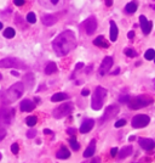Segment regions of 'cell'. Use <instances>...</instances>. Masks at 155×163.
I'll return each instance as SVG.
<instances>
[{
  "mask_svg": "<svg viewBox=\"0 0 155 163\" xmlns=\"http://www.w3.org/2000/svg\"><path fill=\"white\" fill-rule=\"evenodd\" d=\"M75 45H76V39H75V35L72 30L62 32V33L52 42L53 51L60 57L68 55V54L75 48Z\"/></svg>",
  "mask_w": 155,
  "mask_h": 163,
  "instance_id": "6da1fadb",
  "label": "cell"
},
{
  "mask_svg": "<svg viewBox=\"0 0 155 163\" xmlns=\"http://www.w3.org/2000/svg\"><path fill=\"white\" fill-rule=\"evenodd\" d=\"M23 91H24V84L21 83V82H17V83H15L12 87L7 89V91L5 93L4 101L6 103H12L13 101L18 100V99L22 96Z\"/></svg>",
  "mask_w": 155,
  "mask_h": 163,
  "instance_id": "7a4b0ae2",
  "label": "cell"
},
{
  "mask_svg": "<svg viewBox=\"0 0 155 163\" xmlns=\"http://www.w3.org/2000/svg\"><path fill=\"white\" fill-rule=\"evenodd\" d=\"M153 102H154L153 97L148 96V95H141V96H137L135 99H130V101L127 103H129V107L131 110H139V108L152 105Z\"/></svg>",
  "mask_w": 155,
  "mask_h": 163,
  "instance_id": "3957f363",
  "label": "cell"
},
{
  "mask_svg": "<svg viewBox=\"0 0 155 163\" xmlns=\"http://www.w3.org/2000/svg\"><path fill=\"white\" fill-rule=\"evenodd\" d=\"M107 96V89H104L102 87H97L95 90V93L92 95V100H91V107L93 110L98 111L102 108V105L104 102V99Z\"/></svg>",
  "mask_w": 155,
  "mask_h": 163,
  "instance_id": "277c9868",
  "label": "cell"
},
{
  "mask_svg": "<svg viewBox=\"0 0 155 163\" xmlns=\"http://www.w3.org/2000/svg\"><path fill=\"white\" fill-rule=\"evenodd\" d=\"M0 68H18V70H24L27 68L26 63L23 61L18 60L13 57H6L0 60Z\"/></svg>",
  "mask_w": 155,
  "mask_h": 163,
  "instance_id": "5b68a950",
  "label": "cell"
},
{
  "mask_svg": "<svg viewBox=\"0 0 155 163\" xmlns=\"http://www.w3.org/2000/svg\"><path fill=\"white\" fill-rule=\"evenodd\" d=\"M15 117V108L3 107L0 110V125H10Z\"/></svg>",
  "mask_w": 155,
  "mask_h": 163,
  "instance_id": "8992f818",
  "label": "cell"
},
{
  "mask_svg": "<svg viewBox=\"0 0 155 163\" xmlns=\"http://www.w3.org/2000/svg\"><path fill=\"white\" fill-rule=\"evenodd\" d=\"M73 111V103L68 102V103H62L60 107H57L56 110H53V117L57 119L63 118V117L69 116Z\"/></svg>",
  "mask_w": 155,
  "mask_h": 163,
  "instance_id": "52a82bcc",
  "label": "cell"
},
{
  "mask_svg": "<svg viewBox=\"0 0 155 163\" xmlns=\"http://www.w3.org/2000/svg\"><path fill=\"white\" fill-rule=\"evenodd\" d=\"M118 113H119V106L118 105H112V106H108L104 111V115L101 118V124H103L104 122L107 121H110L112 118H114Z\"/></svg>",
  "mask_w": 155,
  "mask_h": 163,
  "instance_id": "ba28073f",
  "label": "cell"
},
{
  "mask_svg": "<svg viewBox=\"0 0 155 163\" xmlns=\"http://www.w3.org/2000/svg\"><path fill=\"white\" fill-rule=\"evenodd\" d=\"M150 122V118L147 115H138L135 116L133 119H132V127L133 128H144L147 127Z\"/></svg>",
  "mask_w": 155,
  "mask_h": 163,
  "instance_id": "9c48e42d",
  "label": "cell"
},
{
  "mask_svg": "<svg viewBox=\"0 0 155 163\" xmlns=\"http://www.w3.org/2000/svg\"><path fill=\"white\" fill-rule=\"evenodd\" d=\"M83 26H84L87 35H92L96 32V29H97V20H96L95 16H90L83 23Z\"/></svg>",
  "mask_w": 155,
  "mask_h": 163,
  "instance_id": "30bf717a",
  "label": "cell"
},
{
  "mask_svg": "<svg viewBox=\"0 0 155 163\" xmlns=\"http://www.w3.org/2000/svg\"><path fill=\"white\" fill-rule=\"evenodd\" d=\"M112 66H113V58L109 57V56L104 57V60H103L102 65H101V68H99V74H101V76H104L109 70H110Z\"/></svg>",
  "mask_w": 155,
  "mask_h": 163,
  "instance_id": "8fae6325",
  "label": "cell"
},
{
  "mask_svg": "<svg viewBox=\"0 0 155 163\" xmlns=\"http://www.w3.org/2000/svg\"><path fill=\"white\" fill-rule=\"evenodd\" d=\"M138 142L141 145V147L144 148L145 151H152L153 148L155 147V142H154V140L152 139H147V138H141L138 140Z\"/></svg>",
  "mask_w": 155,
  "mask_h": 163,
  "instance_id": "7c38bea8",
  "label": "cell"
},
{
  "mask_svg": "<svg viewBox=\"0 0 155 163\" xmlns=\"http://www.w3.org/2000/svg\"><path fill=\"white\" fill-rule=\"evenodd\" d=\"M139 22H141V27H142V30L144 34H149L150 30H152V26L153 23L152 22H148L147 19H145V16H139Z\"/></svg>",
  "mask_w": 155,
  "mask_h": 163,
  "instance_id": "4fadbf2b",
  "label": "cell"
},
{
  "mask_svg": "<svg viewBox=\"0 0 155 163\" xmlns=\"http://www.w3.org/2000/svg\"><path fill=\"white\" fill-rule=\"evenodd\" d=\"M93 125H95V121L93 119H85L83 122V124H81L80 127V133H83V134H86V133H89L91 129L93 128Z\"/></svg>",
  "mask_w": 155,
  "mask_h": 163,
  "instance_id": "5bb4252c",
  "label": "cell"
},
{
  "mask_svg": "<svg viewBox=\"0 0 155 163\" xmlns=\"http://www.w3.org/2000/svg\"><path fill=\"white\" fill-rule=\"evenodd\" d=\"M34 107H35L34 102H32L28 99H26V100L21 102V111H23V112H32L34 110Z\"/></svg>",
  "mask_w": 155,
  "mask_h": 163,
  "instance_id": "9a60e30c",
  "label": "cell"
},
{
  "mask_svg": "<svg viewBox=\"0 0 155 163\" xmlns=\"http://www.w3.org/2000/svg\"><path fill=\"white\" fill-rule=\"evenodd\" d=\"M118 34H119V29L115 25L114 21H110V30H109V38H110L112 42H115L118 39Z\"/></svg>",
  "mask_w": 155,
  "mask_h": 163,
  "instance_id": "2e32d148",
  "label": "cell"
},
{
  "mask_svg": "<svg viewBox=\"0 0 155 163\" xmlns=\"http://www.w3.org/2000/svg\"><path fill=\"white\" fill-rule=\"evenodd\" d=\"M41 20H43V23L45 26H53L58 21L57 17L53 16V15H44Z\"/></svg>",
  "mask_w": 155,
  "mask_h": 163,
  "instance_id": "e0dca14e",
  "label": "cell"
},
{
  "mask_svg": "<svg viewBox=\"0 0 155 163\" xmlns=\"http://www.w3.org/2000/svg\"><path fill=\"white\" fill-rule=\"evenodd\" d=\"M62 0H39V3L41 4L44 7H47V9H52L55 6H57Z\"/></svg>",
  "mask_w": 155,
  "mask_h": 163,
  "instance_id": "ac0fdd59",
  "label": "cell"
},
{
  "mask_svg": "<svg viewBox=\"0 0 155 163\" xmlns=\"http://www.w3.org/2000/svg\"><path fill=\"white\" fill-rule=\"evenodd\" d=\"M95 151H96V141H95V140H92V141L90 142V145L87 146V148L85 150L84 156H85L86 158L92 157V156H93V153H95Z\"/></svg>",
  "mask_w": 155,
  "mask_h": 163,
  "instance_id": "d6986e66",
  "label": "cell"
},
{
  "mask_svg": "<svg viewBox=\"0 0 155 163\" xmlns=\"http://www.w3.org/2000/svg\"><path fill=\"white\" fill-rule=\"evenodd\" d=\"M56 156H57V158H60V160H67V158L70 157V152L68 151V148L62 147V148H60V150L57 151Z\"/></svg>",
  "mask_w": 155,
  "mask_h": 163,
  "instance_id": "ffe728a7",
  "label": "cell"
},
{
  "mask_svg": "<svg viewBox=\"0 0 155 163\" xmlns=\"http://www.w3.org/2000/svg\"><path fill=\"white\" fill-rule=\"evenodd\" d=\"M23 83H24V85L28 89H32V88H33V84H34V76L32 73L26 74L24 78H23Z\"/></svg>",
  "mask_w": 155,
  "mask_h": 163,
  "instance_id": "44dd1931",
  "label": "cell"
},
{
  "mask_svg": "<svg viewBox=\"0 0 155 163\" xmlns=\"http://www.w3.org/2000/svg\"><path fill=\"white\" fill-rule=\"evenodd\" d=\"M132 151H133L132 146H125L124 148H121V151H120V153H119L120 160H124V158L131 156V155H132Z\"/></svg>",
  "mask_w": 155,
  "mask_h": 163,
  "instance_id": "7402d4cb",
  "label": "cell"
},
{
  "mask_svg": "<svg viewBox=\"0 0 155 163\" xmlns=\"http://www.w3.org/2000/svg\"><path fill=\"white\" fill-rule=\"evenodd\" d=\"M93 44L96 45V46H98V48H103V49H107V48H109V44L104 40V38L102 37V35H99V37H97L95 39V42H93Z\"/></svg>",
  "mask_w": 155,
  "mask_h": 163,
  "instance_id": "603a6c76",
  "label": "cell"
},
{
  "mask_svg": "<svg viewBox=\"0 0 155 163\" xmlns=\"http://www.w3.org/2000/svg\"><path fill=\"white\" fill-rule=\"evenodd\" d=\"M68 99V95L64 93H57V94H53V96L51 97V101L52 102H60Z\"/></svg>",
  "mask_w": 155,
  "mask_h": 163,
  "instance_id": "cb8c5ba5",
  "label": "cell"
},
{
  "mask_svg": "<svg viewBox=\"0 0 155 163\" xmlns=\"http://www.w3.org/2000/svg\"><path fill=\"white\" fill-rule=\"evenodd\" d=\"M57 71V66H56V63L55 62H50L46 65V68H45V73L46 74H52L55 73V72Z\"/></svg>",
  "mask_w": 155,
  "mask_h": 163,
  "instance_id": "d4e9b609",
  "label": "cell"
},
{
  "mask_svg": "<svg viewBox=\"0 0 155 163\" xmlns=\"http://www.w3.org/2000/svg\"><path fill=\"white\" fill-rule=\"evenodd\" d=\"M125 10H126V12H129V13H133V12H136V10H137V4L133 3V1L129 3V4L126 5Z\"/></svg>",
  "mask_w": 155,
  "mask_h": 163,
  "instance_id": "484cf974",
  "label": "cell"
},
{
  "mask_svg": "<svg viewBox=\"0 0 155 163\" xmlns=\"http://www.w3.org/2000/svg\"><path fill=\"white\" fill-rule=\"evenodd\" d=\"M4 37L7 38V39H11L15 37V29L11 28V27H9V28H6L5 30H4Z\"/></svg>",
  "mask_w": 155,
  "mask_h": 163,
  "instance_id": "4316f807",
  "label": "cell"
},
{
  "mask_svg": "<svg viewBox=\"0 0 155 163\" xmlns=\"http://www.w3.org/2000/svg\"><path fill=\"white\" fill-rule=\"evenodd\" d=\"M36 122H38V118H36L35 116H29V117H27L26 118V123L29 127H34L36 124Z\"/></svg>",
  "mask_w": 155,
  "mask_h": 163,
  "instance_id": "83f0119b",
  "label": "cell"
},
{
  "mask_svg": "<svg viewBox=\"0 0 155 163\" xmlns=\"http://www.w3.org/2000/svg\"><path fill=\"white\" fill-rule=\"evenodd\" d=\"M144 57L147 58V60H154L155 58V50L154 49H148L144 54Z\"/></svg>",
  "mask_w": 155,
  "mask_h": 163,
  "instance_id": "f1b7e54d",
  "label": "cell"
},
{
  "mask_svg": "<svg viewBox=\"0 0 155 163\" xmlns=\"http://www.w3.org/2000/svg\"><path fill=\"white\" fill-rule=\"evenodd\" d=\"M69 144H70V147L73 148L74 151H78L80 148V145H79V142L75 140V138H72L70 140H69Z\"/></svg>",
  "mask_w": 155,
  "mask_h": 163,
  "instance_id": "f546056e",
  "label": "cell"
},
{
  "mask_svg": "<svg viewBox=\"0 0 155 163\" xmlns=\"http://www.w3.org/2000/svg\"><path fill=\"white\" fill-rule=\"evenodd\" d=\"M125 55H127L129 57H136L137 56V52H136L133 49H130V48H127V49H125Z\"/></svg>",
  "mask_w": 155,
  "mask_h": 163,
  "instance_id": "4dcf8cb0",
  "label": "cell"
},
{
  "mask_svg": "<svg viewBox=\"0 0 155 163\" xmlns=\"http://www.w3.org/2000/svg\"><path fill=\"white\" fill-rule=\"evenodd\" d=\"M27 21L29 22V23H35L36 22V16L34 12H29L28 15H27Z\"/></svg>",
  "mask_w": 155,
  "mask_h": 163,
  "instance_id": "1f68e13d",
  "label": "cell"
},
{
  "mask_svg": "<svg viewBox=\"0 0 155 163\" xmlns=\"http://www.w3.org/2000/svg\"><path fill=\"white\" fill-rule=\"evenodd\" d=\"M18 151H20V147H18V144H17V142L12 144V145H11V152L13 153V155H17Z\"/></svg>",
  "mask_w": 155,
  "mask_h": 163,
  "instance_id": "d6a6232c",
  "label": "cell"
},
{
  "mask_svg": "<svg viewBox=\"0 0 155 163\" xmlns=\"http://www.w3.org/2000/svg\"><path fill=\"white\" fill-rule=\"evenodd\" d=\"M130 101V96L129 95H122V96L119 97V102L120 103H127Z\"/></svg>",
  "mask_w": 155,
  "mask_h": 163,
  "instance_id": "836d02e7",
  "label": "cell"
},
{
  "mask_svg": "<svg viewBox=\"0 0 155 163\" xmlns=\"http://www.w3.org/2000/svg\"><path fill=\"white\" fill-rule=\"evenodd\" d=\"M27 136H28L29 139L35 138V136H36V130H34V129H29L28 132H27Z\"/></svg>",
  "mask_w": 155,
  "mask_h": 163,
  "instance_id": "e575fe53",
  "label": "cell"
},
{
  "mask_svg": "<svg viewBox=\"0 0 155 163\" xmlns=\"http://www.w3.org/2000/svg\"><path fill=\"white\" fill-rule=\"evenodd\" d=\"M125 124H126V121L125 119H119L115 123V127H116V128H120V127H124Z\"/></svg>",
  "mask_w": 155,
  "mask_h": 163,
  "instance_id": "d590c367",
  "label": "cell"
},
{
  "mask_svg": "<svg viewBox=\"0 0 155 163\" xmlns=\"http://www.w3.org/2000/svg\"><path fill=\"white\" fill-rule=\"evenodd\" d=\"M6 136V130L5 129H3V128H0V141Z\"/></svg>",
  "mask_w": 155,
  "mask_h": 163,
  "instance_id": "8d00e7d4",
  "label": "cell"
},
{
  "mask_svg": "<svg viewBox=\"0 0 155 163\" xmlns=\"http://www.w3.org/2000/svg\"><path fill=\"white\" fill-rule=\"evenodd\" d=\"M67 133L69 134V135H73V136H74L75 133H76V130H75L74 128H68V129H67Z\"/></svg>",
  "mask_w": 155,
  "mask_h": 163,
  "instance_id": "74e56055",
  "label": "cell"
},
{
  "mask_svg": "<svg viewBox=\"0 0 155 163\" xmlns=\"http://www.w3.org/2000/svg\"><path fill=\"white\" fill-rule=\"evenodd\" d=\"M118 151H119V150H118V148H116V147H113V148H112V150H110V156H112V157H114V156H116V155H118Z\"/></svg>",
  "mask_w": 155,
  "mask_h": 163,
  "instance_id": "f35d334b",
  "label": "cell"
},
{
  "mask_svg": "<svg viewBox=\"0 0 155 163\" xmlns=\"http://www.w3.org/2000/svg\"><path fill=\"white\" fill-rule=\"evenodd\" d=\"M15 5H16V6L24 5V0H15Z\"/></svg>",
  "mask_w": 155,
  "mask_h": 163,
  "instance_id": "ab89813d",
  "label": "cell"
},
{
  "mask_svg": "<svg viewBox=\"0 0 155 163\" xmlns=\"http://www.w3.org/2000/svg\"><path fill=\"white\" fill-rule=\"evenodd\" d=\"M127 37H129V39H132V38L135 37V32H133V30L129 32V33H127Z\"/></svg>",
  "mask_w": 155,
  "mask_h": 163,
  "instance_id": "60d3db41",
  "label": "cell"
},
{
  "mask_svg": "<svg viewBox=\"0 0 155 163\" xmlns=\"http://www.w3.org/2000/svg\"><path fill=\"white\" fill-rule=\"evenodd\" d=\"M89 94H90V91H89L87 89H84L83 91H81V95H83V96H87Z\"/></svg>",
  "mask_w": 155,
  "mask_h": 163,
  "instance_id": "b9f144b4",
  "label": "cell"
},
{
  "mask_svg": "<svg viewBox=\"0 0 155 163\" xmlns=\"http://www.w3.org/2000/svg\"><path fill=\"white\" fill-rule=\"evenodd\" d=\"M81 67H84V63H83V62H79V63H78V65H76V67H75V70H80V68H81Z\"/></svg>",
  "mask_w": 155,
  "mask_h": 163,
  "instance_id": "7bdbcfd3",
  "label": "cell"
},
{
  "mask_svg": "<svg viewBox=\"0 0 155 163\" xmlns=\"http://www.w3.org/2000/svg\"><path fill=\"white\" fill-rule=\"evenodd\" d=\"M112 4H113V0H106V5L107 6H112Z\"/></svg>",
  "mask_w": 155,
  "mask_h": 163,
  "instance_id": "ee69618b",
  "label": "cell"
},
{
  "mask_svg": "<svg viewBox=\"0 0 155 163\" xmlns=\"http://www.w3.org/2000/svg\"><path fill=\"white\" fill-rule=\"evenodd\" d=\"M51 133H52V132H51V130H50V129H44V134H46V135H50Z\"/></svg>",
  "mask_w": 155,
  "mask_h": 163,
  "instance_id": "f6af8a7d",
  "label": "cell"
},
{
  "mask_svg": "<svg viewBox=\"0 0 155 163\" xmlns=\"http://www.w3.org/2000/svg\"><path fill=\"white\" fill-rule=\"evenodd\" d=\"M119 72H120V70H119V68H116L115 71H114V72H113V73H112V74H114V76H116V74H119Z\"/></svg>",
  "mask_w": 155,
  "mask_h": 163,
  "instance_id": "bcb514c9",
  "label": "cell"
},
{
  "mask_svg": "<svg viewBox=\"0 0 155 163\" xmlns=\"http://www.w3.org/2000/svg\"><path fill=\"white\" fill-rule=\"evenodd\" d=\"M11 74H12V76H15V77H18V76H20V73H18V72H16V71H13Z\"/></svg>",
  "mask_w": 155,
  "mask_h": 163,
  "instance_id": "7dc6e473",
  "label": "cell"
},
{
  "mask_svg": "<svg viewBox=\"0 0 155 163\" xmlns=\"http://www.w3.org/2000/svg\"><path fill=\"white\" fill-rule=\"evenodd\" d=\"M133 140H136L135 136H130V138H129V141H133Z\"/></svg>",
  "mask_w": 155,
  "mask_h": 163,
  "instance_id": "c3c4849f",
  "label": "cell"
},
{
  "mask_svg": "<svg viewBox=\"0 0 155 163\" xmlns=\"http://www.w3.org/2000/svg\"><path fill=\"white\" fill-rule=\"evenodd\" d=\"M3 28V23H1V22H0V29H1Z\"/></svg>",
  "mask_w": 155,
  "mask_h": 163,
  "instance_id": "681fc988",
  "label": "cell"
},
{
  "mask_svg": "<svg viewBox=\"0 0 155 163\" xmlns=\"http://www.w3.org/2000/svg\"><path fill=\"white\" fill-rule=\"evenodd\" d=\"M0 79H1V74H0Z\"/></svg>",
  "mask_w": 155,
  "mask_h": 163,
  "instance_id": "f907efd6",
  "label": "cell"
},
{
  "mask_svg": "<svg viewBox=\"0 0 155 163\" xmlns=\"http://www.w3.org/2000/svg\"><path fill=\"white\" fill-rule=\"evenodd\" d=\"M154 61H155V58H154Z\"/></svg>",
  "mask_w": 155,
  "mask_h": 163,
  "instance_id": "816d5d0a",
  "label": "cell"
}]
</instances>
